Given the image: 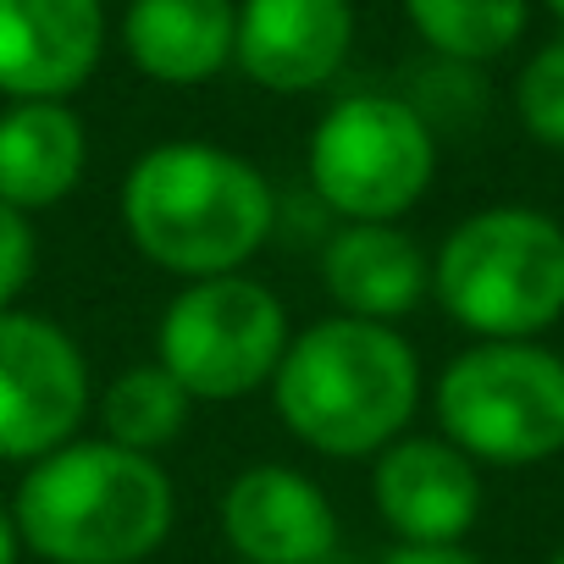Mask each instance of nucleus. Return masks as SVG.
I'll use <instances>...</instances> for the list:
<instances>
[{
  "label": "nucleus",
  "mask_w": 564,
  "mask_h": 564,
  "mask_svg": "<svg viewBox=\"0 0 564 564\" xmlns=\"http://www.w3.org/2000/svg\"><path fill=\"white\" fill-rule=\"evenodd\" d=\"M238 7L232 0H133L122 18V45L133 67L155 84H205L232 62Z\"/></svg>",
  "instance_id": "obj_15"
},
{
  "label": "nucleus",
  "mask_w": 564,
  "mask_h": 564,
  "mask_svg": "<svg viewBox=\"0 0 564 564\" xmlns=\"http://www.w3.org/2000/svg\"><path fill=\"white\" fill-rule=\"evenodd\" d=\"M382 564H481V558L465 553V542H448V547H415V542H399Z\"/></svg>",
  "instance_id": "obj_20"
},
{
  "label": "nucleus",
  "mask_w": 564,
  "mask_h": 564,
  "mask_svg": "<svg viewBox=\"0 0 564 564\" xmlns=\"http://www.w3.org/2000/svg\"><path fill=\"white\" fill-rule=\"evenodd\" d=\"M355 7L349 0H243L232 62L271 95H311L349 62Z\"/></svg>",
  "instance_id": "obj_9"
},
{
  "label": "nucleus",
  "mask_w": 564,
  "mask_h": 564,
  "mask_svg": "<svg viewBox=\"0 0 564 564\" xmlns=\"http://www.w3.org/2000/svg\"><path fill=\"white\" fill-rule=\"evenodd\" d=\"M371 498L399 542L448 547L465 542L481 514V476L448 437H399L377 454Z\"/></svg>",
  "instance_id": "obj_10"
},
{
  "label": "nucleus",
  "mask_w": 564,
  "mask_h": 564,
  "mask_svg": "<svg viewBox=\"0 0 564 564\" xmlns=\"http://www.w3.org/2000/svg\"><path fill=\"white\" fill-rule=\"evenodd\" d=\"M89 161V133L67 100H18L0 111V199L12 210L62 205Z\"/></svg>",
  "instance_id": "obj_14"
},
{
  "label": "nucleus",
  "mask_w": 564,
  "mask_h": 564,
  "mask_svg": "<svg viewBox=\"0 0 564 564\" xmlns=\"http://www.w3.org/2000/svg\"><path fill=\"white\" fill-rule=\"evenodd\" d=\"M432 294L481 344H531L564 316V227L531 205L465 216L432 260Z\"/></svg>",
  "instance_id": "obj_4"
},
{
  "label": "nucleus",
  "mask_w": 564,
  "mask_h": 564,
  "mask_svg": "<svg viewBox=\"0 0 564 564\" xmlns=\"http://www.w3.org/2000/svg\"><path fill=\"white\" fill-rule=\"evenodd\" d=\"M18 553H23V536H18V520L0 509V564H18Z\"/></svg>",
  "instance_id": "obj_21"
},
{
  "label": "nucleus",
  "mask_w": 564,
  "mask_h": 564,
  "mask_svg": "<svg viewBox=\"0 0 564 564\" xmlns=\"http://www.w3.org/2000/svg\"><path fill=\"white\" fill-rule=\"evenodd\" d=\"M547 564H564V547H558V553H553V558H547Z\"/></svg>",
  "instance_id": "obj_23"
},
{
  "label": "nucleus",
  "mask_w": 564,
  "mask_h": 564,
  "mask_svg": "<svg viewBox=\"0 0 564 564\" xmlns=\"http://www.w3.org/2000/svg\"><path fill=\"white\" fill-rule=\"evenodd\" d=\"M514 111L525 122V133L547 150H564V40L542 45L514 84Z\"/></svg>",
  "instance_id": "obj_18"
},
{
  "label": "nucleus",
  "mask_w": 564,
  "mask_h": 564,
  "mask_svg": "<svg viewBox=\"0 0 564 564\" xmlns=\"http://www.w3.org/2000/svg\"><path fill=\"white\" fill-rule=\"evenodd\" d=\"M89 415V360L34 311H0V459H45Z\"/></svg>",
  "instance_id": "obj_8"
},
{
  "label": "nucleus",
  "mask_w": 564,
  "mask_h": 564,
  "mask_svg": "<svg viewBox=\"0 0 564 564\" xmlns=\"http://www.w3.org/2000/svg\"><path fill=\"white\" fill-rule=\"evenodd\" d=\"M12 520L51 564H139L172 531V481L150 454L73 437L29 465Z\"/></svg>",
  "instance_id": "obj_3"
},
{
  "label": "nucleus",
  "mask_w": 564,
  "mask_h": 564,
  "mask_svg": "<svg viewBox=\"0 0 564 564\" xmlns=\"http://www.w3.org/2000/svg\"><path fill=\"white\" fill-rule=\"evenodd\" d=\"M188 410H194V399H188V393L177 388V377L161 371V366H133V371H122V377L100 393L106 443L133 448V454H150V459L183 437Z\"/></svg>",
  "instance_id": "obj_16"
},
{
  "label": "nucleus",
  "mask_w": 564,
  "mask_h": 564,
  "mask_svg": "<svg viewBox=\"0 0 564 564\" xmlns=\"http://www.w3.org/2000/svg\"><path fill=\"white\" fill-rule=\"evenodd\" d=\"M106 51L100 0H0V95L67 100Z\"/></svg>",
  "instance_id": "obj_12"
},
{
  "label": "nucleus",
  "mask_w": 564,
  "mask_h": 564,
  "mask_svg": "<svg viewBox=\"0 0 564 564\" xmlns=\"http://www.w3.org/2000/svg\"><path fill=\"white\" fill-rule=\"evenodd\" d=\"M322 282L338 316L393 327L432 294V260L393 221H344L322 249Z\"/></svg>",
  "instance_id": "obj_13"
},
{
  "label": "nucleus",
  "mask_w": 564,
  "mask_h": 564,
  "mask_svg": "<svg viewBox=\"0 0 564 564\" xmlns=\"http://www.w3.org/2000/svg\"><path fill=\"white\" fill-rule=\"evenodd\" d=\"M221 531L249 564H322L338 542V514L305 470L249 465L221 492Z\"/></svg>",
  "instance_id": "obj_11"
},
{
  "label": "nucleus",
  "mask_w": 564,
  "mask_h": 564,
  "mask_svg": "<svg viewBox=\"0 0 564 564\" xmlns=\"http://www.w3.org/2000/svg\"><path fill=\"white\" fill-rule=\"evenodd\" d=\"M437 172L426 117L399 95H349L311 133V188L344 221L404 216Z\"/></svg>",
  "instance_id": "obj_7"
},
{
  "label": "nucleus",
  "mask_w": 564,
  "mask_h": 564,
  "mask_svg": "<svg viewBox=\"0 0 564 564\" xmlns=\"http://www.w3.org/2000/svg\"><path fill=\"white\" fill-rule=\"evenodd\" d=\"M437 426L476 465L564 454V360L542 344H476L437 377Z\"/></svg>",
  "instance_id": "obj_5"
},
{
  "label": "nucleus",
  "mask_w": 564,
  "mask_h": 564,
  "mask_svg": "<svg viewBox=\"0 0 564 564\" xmlns=\"http://www.w3.org/2000/svg\"><path fill=\"white\" fill-rule=\"evenodd\" d=\"M271 399L282 426L316 454H382L421 404V360L399 327L327 316L289 338Z\"/></svg>",
  "instance_id": "obj_2"
},
{
  "label": "nucleus",
  "mask_w": 564,
  "mask_h": 564,
  "mask_svg": "<svg viewBox=\"0 0 564 564\" xmlns=\"http://www.w3.org/2000/svg\"><path fill=\"white\" fill-rule=\"evenodd\" d=\"M34 221L23 210H12L7 199H0V311H12V300L29 289V276H34Z\"/></svg>",
  "instance_id": "obj_19"
},
{
  "label": "nucleus",
  "mask_w": 564,
  "mask_h": 564,
  "mask_svg": "<svg viewBox=\"0 0 564 564\" xmlns=\"http://www.w3.org/2000/svg\"><path fill=\"white\" fill-rule=\"evenodd\" d=\"M404 12L448 62H492L525 29V0H404Z\"/></svg>",
  "instance_id": "obj_17"
},
{
  "label": "nucleus",
  "mask_w": 564,
  "mask_h": 564,
  "mask_svg": "<svg viewBox=\"0 0 564 564\" xmlns=\"http://www.w3.org/2000/svg\"><path fill=\"white\" fill-rule=\"evenodd\" d=\"M547 7H553V18H564V0H547Z\"/></svg>",
  "instance_id": "obj_22"
},
{
  "label": "nucleus",
  "mask_w": 564,
  "mask_h": 564,
  "mask_svg": "<svg viewBox=\"0 0 564 564\" xmlns=\"http://www.w3.org/2000/svg\"><path fill=\"white\" fill-rule=\"evenodd\" d=\"M271 221L276 199L265 172L221 144H155L122 183V227L133 249L188 282L243 271L271 238Z\"/></svg>",
  "instance_id": "obj_1"
},
{
  "label": "nucleus",
  "mask_w": 564,
  "mask_h": 564,
  "mask_svg": "<svg viewBox=\"0 0 564 564\" xmlns=\"http://www.w3.org/2000/svg\"><path fill=\"white\" fill-rule=\"evenodd\" d=\"M289 349V316L265 282L232 271L205 276L161 311L155 327V366L177 377L188 399H249L265 388Z\"/></svg>",
  "instance_id": "obj_6"
}]
</instances>
